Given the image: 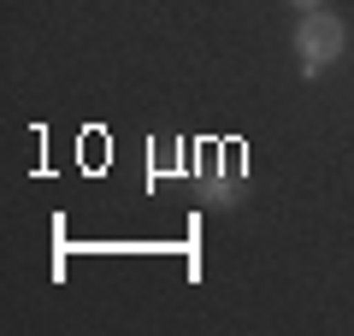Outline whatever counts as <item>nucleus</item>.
I'll return each instance as SVG.
<instances>
[{"mask_svg": "<svg viewBox=\"0 0 354 336\" xmlns=\"http://www.w3.org/2000/svg\"><path fill=\"white\" fill-rule=\"evenodd\" d=\"M295 12H319V6H325V0H290Z\"/></svg>", "mask_w": 354, "mask_h": 336, "instance_id": "nucleus-3", "label": "nucleus"}, {"mask_svg": "<svg viewBox=\"0 0 354 336\" xmlns=\"http://www.w3.org/2000/svg\"><path fill=\"white\" fill-rule=\"evenodd\" d=\"M342 48H348V24L330 18L325 6L295 18V59H301V77H319L325 65H337Z\"/></svg>", "mask_w": 354, "mask_h": 336, "instance_id": "nucleus-1", "label": "nucleus"}, {"mask_svg": "<svg viewBox=\"0 0 354 336\" xmlns=\"http://www.w3.org/2000/svg\"><path fill=\"white\" fill-rule=\"evenodd\" d=\"M242 195H248V171L236 165V148H225L213 165H207V177H201V200L207 207H236Z\"/></svg>", "mask_w": 354, "mask_h": 336, "instance_id": "nucleus-2", "label": "nucleus"}]
</instances>
